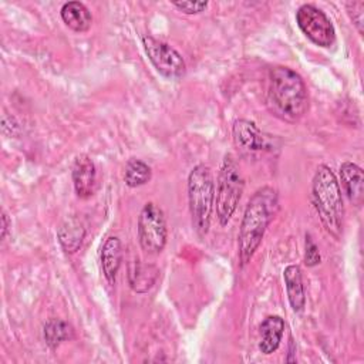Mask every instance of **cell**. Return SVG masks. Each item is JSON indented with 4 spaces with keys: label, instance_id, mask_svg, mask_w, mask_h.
<instances>
[{
    "label": "cell",
    "instance_id": "cell-1",
    "mask_svg": "<svg viewBox=\"0 0 364 364\" xmlns=\"http://www.w3.org/2000/svg\"><path fill=\"white\" fill-rule=\"evenodd\" d=\"M267 105L277 118L287 122L299 121L309 109L303 78L289 67H273L269 73Z\"/></svg>",
    "mask_w": 364,
    "mask_h": 364
},
{
    "label": "cell",
    "instance_id": "cell-2",
    "mask_svg": "<svg viewBox=\"0 0 364 364\" xmlns=\"http://www.w3.org/2000/svg\"><path fill=\"white\" fill-rule=\"evenodd\" d=\"M276 210L277 192L270 186L257 189L249 199L239 229V260L242 266L253 257Z\"/></svg>",
    "mask_w": 364,
    "mask_h": 364
},
{
    "label": "cell",
    "instance_id": "cell-3",
    "mask_svg": "<svg viewBox=\"0 0 364 364\" xmlns=\"http://www.w3.org/2000/svg\"><path fill=\"white\" fill-rule=\"evenodd\" d=\"M311 196L324 229L338 239L343 233L344 205L336 175L327 165H318L313 176Z\"/></svg>",
    "mask_w": 364,
    "mask_h": 364
},
{
    "label": "cell",
    "instance_id": "cell-4",
    "mask_svg": "<svg viewBox=\"0 0 364 364\" xmlns=\"http://www.w3.org/2000/svg\"><path fill=\"white\" fill-rule=\"evenodd\" d=\"M188 198L192 225L195 230L203 236L209 230L210 215L215 200L213 176L205 164L196 165L188 178Z\"/></svg>",
    "mask_w": 364,
    "mask_h": 364
},
{
    "label": "cell",
    "instance_id": "cell-5",
    "mask_svg": "<svg viewBox=\"0 0 364 364\" xmlns=\"http://www.w3.org/2000/svg\"><path fill=\"white\" fill-rule=\"evenodd\" d=\"M243 186L245 181L237 161L232 154H226L219 169L215 196L216 216L222 226H225L230 220L233 212L236 210L243 193Z\"/></svg>",
    "mask_w": 364,
    "mask_h": 364
},
{
    "label": "cell",
    "instance_id": "cell-6",
    "mask_svg": "<svg viewBox=\"0 0 364 364\" xmlns=\"http://www.w3.org/2000/svg\"><path fill=\"white\" fill-rule=\"evenodd\" d=\"M166 222L162 209L148 202L138 216V239L142 250L149 255L162 252L166 245Z\"/></svg>",
    "mask_w": 364,
    "mask_h": 364
},
{
    "label": "cell",
    "instance_id": "cell-7",
    "mask_svg": "<svg viewBox=\"0 0 364 364\" xmlns=\"http://www.w3.org/2000/svg\"><path fill=\"white\" fill-rule=\"evenodd\" d=\"M299 28L314 44L328 48L336 43V30L324 11L313 4H303L296 11Z\"/></svg>",
    "mask_w": 364,
    "mask_h": 364
},
{
    "label": "cell",
    "instance_id": "cell-8",
    "mask_svg": "<svg viewBox=\"0 0 364 364\" xmlns=\"http://www.w3.org/2000/svg\"><path fill=\"white\" fill-rule=\"evenodd\" d=\"M232 136L239 152L247 158L256 159L276 148L274 138L262 132L257 125L249 119H236L232 128Z\"/></svg>",
    "mask_w": 364,
    "mask_h": 364
},
{
    "label": "cell",
    "instance_id": "cell-9",
    "mask_svg": "<svg viewBox=\"0 0 364 364\" xmlns=\"http://www.w3.org/2000/svg\"><path fill=\"white\" fill-rule=\"evenodd\" d=\"M144 50L159 74L166 78H181L186 73V64L182 55L169 44L159 41L151 36L142 37Z\"/></svg>",
    "mask_w": 364,
    "mask_h": 364
},
{
    "label": "cell",
    "instance_id": "cell-10",
    "mask_svg": "<svg viewBox=\"0 0 364 364\" xmlns=\"http://www.w3.org/2000/svg\"><path fill=\"white\" fill-rule=\"evenodd\" d=\"M71 176L78 198L87 199L92 196L97 186V169L92 159L88 155L81 154L74 159Z\"/></svg>",
    "mask_w": 364,
    "mask_h": 364
},
{
    "label": "cell",
    "instance_id": "cell-11",
    "mask_svg": "<svg viewBox=\"0 0 364 364\" xmlns=\"http://www.w3.org/2000/svg\"><path fill=\"white\" fill-rule=\"evenodd\" d=\"M340 179L348 200L355 206H361L364 199L363 169L353 162H344L340 166Z\"/></svg>",
    "mask_w": 364,
    "mask_h": 364
},
{
    "label": "cell",
    "instance_id": "cell-12",
    "mask_svg": "<svg viewBox=\"0 0 364 364\" xmlns=\"http://www.w3.org/2000/svg\"><path fill=\"white\" fill-rule=\"evenodd\" d=\"M84 236L85 228L75 216L65 218L57 229V239L65 253H75L81 247Z\"/></svg>",
    "mask_w": 364,
    "mask_h": 364
},
{
    "label": "cell",
    "instance_id": "cell-13",
    "mask_svg": "<svg viewBox=\"0 0 364 364\" xmlns=\"http://www.w3.org/2000/svg\"><path fill=\"white\" fill-rule=\"evenodd\" d=\"M100 259H101V269H102L104 277L109 284H114L118 269L121 266V260H122V246H121V240L117 236H109L104 242Z\"/></svg>",
    "mask_w": 364,
    "mask_h": 364
},
{
    "label": "cell",
    "instance_id": "cell-14",
    "mask_svg": "<svg viewBox=\"0 0 364 364\" xmlns=\"http://www.w3.org/2000/svg\"><path fill=\"white\" fill-rule=\"evenodd\" d=\"M283 331H284V321L280 316L266 317L259 327V334H260L259 350L266 355L274 353L282 341Z\"/></svg>",
    "mask_w": 364,
    "mask_h": 364
},
{
    "label": "cell",
    "instance_id": "cell-15",
    "mask_svg": "<svg viewBox=\"0 0 364 364\" xmlns=\"http://www.w3.org/2000/svg\"><path fill=\"white\" fill-rule=\"evenodd\" d=\"M287 299L294 311H301L306 304V291L303 286L301 269L297 264H290L283 272Z\"/></svg>",
    "mask_w": 364,
    "mask_h": 364
},
{
    "label": "cell",
    "instance_id": "cell-16",
    "mask_svg": "<svg viewBox=\"0 0 364 364\" xmlns=\"http://www.w3.org/2000/svg\"><path fill=\"white\" fill-rule=\"evenodd\" d=\"M158 269L154 264L142 263L141 260H134L128 269V283L131 289L136 293L148 291L158 277Z\"/></svg>",
    "mask_w": 364,
    "mask_h": 364
},
{
    "label": "cell",
    "instance_id": "cell-17",
    "mask_svg": "<svg viewBox=\"0 0 364 364\" xmlns=\"http://www.w3.org/2000/svg\"><path fill=\"white\" fill-rule=\"evenodd\" d=\"M61 18L67 27L77 33H84L91 27L92 16L81 1L64 3L60 10Z\"/></svg>",
    "mask_w": 364,
    "mask_h": 364
},
{
    "label": "cell",
    "instance_id": "cell-18",
    "mask_svg": "<svg viewBox=\"0 0 364 364\" xmlns=\"http://www.w3.org/2000/svg\"><path fill=\"white\" fill-rule=\"evenodd\" d=\"M73 338V327L60 318H50L44 324V340L51 350H55L63 341Z\"/></svg>",
    "mask_w": 364,
    "mask_h": 364
},
{
    "label": "cell",
    "instance_id": "cell-19",
    "mask_svg": "<svg viewBox=\"0 0 364 364\" xmlns=\"http://www.w3.org/2000/svg\"><path fill=\"white\" fill-rule=\"evenodd\" d=\"M152 176L151 168L141 159L131 158L125 165L124 181L129 188H136L145 185Z\"/></svg>",
    "mask_w": 364,
    "mask_h": 364
},
{
    "label": "cell",
    "instance_id": "cell-20",
    "mask_svg": "<svg viewBox=\"0 0 364 364\" xmlns=\"http://www.w3.org/2000/svg\"><path fill=\"white\" fill-rule=\"evenodd\" d=\"M321 262V256L318 252L317 245L313 242L311 236L307 233L306 235V242H304V263L309 267H313Z\"/></svg>",
    "mask_w": 364,
    "mask_h": 364
},
{
    "label": "cell",
    "instance_id": "cell-21",
    "mask_svg": "<svg viewBox=\"0 0 364 364\" xmlns=\"http://www.w3.org/2000/svg\"><path fill=\"white\" fill-rule=\"evenodd\" d=\"M347 13L357 27L358 33H363V13H364V1H350L347 3Z\"/></svg>",
    "mask_w": 364,
    "mask_h": 364
},
{
    "label": "cell",
    "instance_id": "cell-22",
    "mask_svg": "<svg viewBox=\"0 0 364 364\" xmlns=\"http://www.w3.org/2000/svg\"><path fill=\"white\" fill-rule=\"evenodd\" d=\"M176 9L186 14H196L200 13L206 9L208 3L206 1H173L172 3Z\"/></svg>",
    "mask_w": 364,
    "mask_h": 364
},
{
    "label": "cell",
    "instance_id": "cell-23",
    "mask_svg": "<svg viewBox=\"0 0 364 364\" xmlns=\"http://www.w3.org/2000/svg\"><path fill=\"white\" fill-rule=\"evenodd\" d=\"M9 228H10V220H9V216L6 215V212L3 210L1 212V239L6 237Z\"/></svg>",
    "mask_w": 364,
    "mask_h": 364
}]
</instances>
